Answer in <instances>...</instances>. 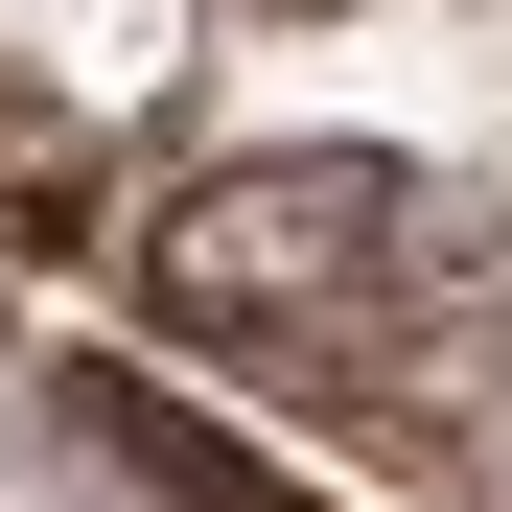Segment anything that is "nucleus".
Here are the masks:
<instances>
[{
	"label": "nucleus",
	"instance_id": "f257e3e1",
	"mask_svg": "<svg viewBox=\"0 0 512 512\" xmlns=\"http://www.w3.org/2000/svg\"><path fill=\"white\" fill-rule=\"evenodd\" d=\"M443 280H466V210L419 187V163H350V140L233 163V187L163 210V303L233 326V350H373V326H419Z\"/></svg>",
	"mask_w": 512,
	"mask_h": 512
},
{
	"label": "nucleus",
	"instance_id": "f03ea898",
	"mask_svg": "<svg viewBox=\"0 0 512 512\" xmlns=\"http://www.w3.org/2000/svg\"><path fill=\"white\" fill-rule=\"evenodd\" d=\"M94 443H117L163 512H303V489H256V466L210 443V419H187V396H140V373H94Z\"/></svg>",
	"mask_w": 512,
	"mask_h": 512
}]
</instances>
